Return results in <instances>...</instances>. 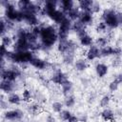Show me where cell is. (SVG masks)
I'll return each mask as SVG.
<instances>
[{
    "label": "cell",
    "mask_w": 122,
    "mask_h": 122,
    "mask_svg": "<svg viewBox=\"0 0 122 122\" xmlns=\"http://www.w3.org/2000/svg\"><path fill=\"white\" fill-rule=\"evenodd\" d=\"M41 35H42L43 44L45 46H49L50 47L51 44L54 43V41L56 39V34H55L54 29H52L51 27H48V28L42 29Z\"/></svg>",
    "instance_id": "cell-1"
},
{
    "label": "cell",
    "mask_w": 122,
    "mask_h": 122,
    "mask_svg": "<svg viewBox=\"0 0 122 122\" xmlns=\"http://www.w3.org/2000/svg\"><path fill=\"white\" fill-rule=\"evenodd\" d=\"M103 18L105 19L106 25L111 28H115L119 25L118 20H117V13H115L112 10H105V12L103 14Z\"/></svg>",
    "instance_id": "cell-2"
},
{
    "label": "cell",
    "mask_w": 122,
    "mask_h": 122,
    "mask_svg": "<svg viewBox=\"0 0 122 122\" xmlns=\"http://www.w3.org/2000/svg\"><path fill=\"white\" fill-rule=\"evenodd\" d=\"M19 74V71L17 70H9V71H6L3 72L2 76L4 78V80H9V81H12L14 80L17 75Z\"/></svg>",
    "instance_id": "cell-3"
},
{
    "label": "cell",
    "mask_w": 122,
    "mask_h": 122,
    "mask_svg": "<svg viewBox=\"0 0 122 122\" xmlns=\"http://www.w3.org/2000/svg\"><path fill=\"white\" fill-rule=\"evenodd\" d=\"M98 56H100V50L96 46H92L88 51V59L92 60Z\"/></svg>",
    "instance_id": "cell-4"
},
{
    "label": "cell",
    "mask_w": 122,
    "mask_h": 122,
    "mask_svg": "<svg viewBox=\"0 0 122 122\" xmlns=\"http://www.w3.org/2000/svg\"><path fill=\"white\" fill-rule=\"evenodd\" d=\"M6 117L8 119H10V120H15V119H19L22 117V112L18 110H15V111H10V112H8L6 113Z\"/></svg>",
    "instance_id": "cell-5"
},
{
    "label": "cell",
    "mask_w": 122,
    "mask_h": 122,
    "mask_svg": "<svg viewBox=\"0 0 122 122\" xmlns=\"http://www.w3.org/2000/svg\"><path fill=\"white\" fill-rule=\"evenodd\" d=\"M68 79H67V77H66V75L64 74V73H62V72H57L53 77H52V81L54 82V83H56V84H63L65 81H67Z\"/></svg>",
    "instance_id": "cell-6"
},
{
    "label": "cell",
    "mask_w": 122,
    "mask_h": 122,
    "mask_svg": "<svg viewBox=\"0 0 122 122\" xmlns=\"http://www.w3.org/2000/svg\"><path fill=\"white\" fill-rule=\"evenodd\" d=\"M79 4H80V8L82 10H84L87 12H91V9H92V6L93 2L92 1H86V0H84V1H81Z\"/></svg>",
    "instance_id": "cell-7"
},
{
    "label": "cell",
    "mask_w": 122,
    "mask_h": 122,
    "mask_svg": "<svg viewBox=\"0 0 122 122\" xmlns=\"http://www.w3.org/2000/svg\"><path fill=\"white\" fill-rule=\"evenodd\" d=\"M80 21L83 23V24H88L92 21V14L91 12H87V11H84L83 13L80 14Z\"/></svg>",
    "instance_id": "cell-8"
},
{
    "label": "cell",
    "mask_w": 122,
    "mask_h": 122,
    "mask_svg": "<svg viewBox=\"0 0 122 122\" xmlns=\"http://www.w3.org/2000/svg\"><path fill=\"white\" fill-rule=\"evenodd\" d=\"M30 63L34 66L35 68H38V69H43L45 66H46V63L40 59H37V58H31V60L30 61Z\"/></svg>",
    "instance_id": "cell-9"
},
{
    "label": "cell",
    "mask_w": 122,
    "mask_h": 122,
    "mask_svg": "<svg viewBox=\"0 0 122 122\" xmlns=\"http://www.w3.org/2000/svg\"><path fill=\"white\" fill-rule=\"evenodd\" d=\"M108 71V68L104 64H98L96 66V72L100 77H103Z\"/></svg>",
    "instance_id": "cell-10"
},
{
    "label": "cell",
    "mask_w": 122,
    "mask_h": 122,
    "mask_svg": "<svg viewBox=\"0 0 122 122\" xmlns=\"http://www.w3.org/2000/svg\"><path fill=\"white\" fill-rule=\"evenodd\" d=\"M80 43L83 46H90L92 43V39L86 33V34H84L83 36L80 37Z\"/></svg>",
    "instance_id": "cell-11"
},
{
    "label": "cell",
    "mask_w": 122,
    "mask_h": 122,
    "mask_svg": "<svg viewBox=\"0 0 122 122\" xmlns=\"http://www.w3.org/2000/svg\"><path fill=\"white\" fill-rule=\"evenodd\" d=\"M1 89L4 91V92H10L12 90V85L10 83V81L9 80H3L2 84H1Z\"/></svg>",
    "instance_id": "cell-12"
},
{
    "label": "cell",
    "mask_w": 122,
    "mask_h": 122,
    "mask_svg": "<svg viewBox=\"0 0 122 122\" xmlns=\"http://www.w3.org/2000/svg\"><path fill=\"white\" fill-rule=\"evenodd\" d=\"M112 51H113V48L112 47H104L100 50V55L102 56H107V55H110V54H112Z\"/></svg>",
    "instance_id": "cell-13"
},
{
    "label": "cell",
    "mask_w": 122,
    "mask_h": 122,
    "mask_svg": "<svg viewBox=\"0 0 122 122\" xmlns=\"http://www.w3.org/2000/svg\"><path fill=\"white\" fill-rule=\"evenodd\" d=\"M102 116L105 120H112L113 119V113L110 110H106L102 112Z\"/></svg>",
    "instance_id": "cell-14"
},
{
    "label": "cell",
    "mask_w": 122,
    "mask_h": 122,
    "mask_svg": "<svg viewBox=\"0 0 122 122\" xmlns=\"http://www.w3.org/2000/svg\"><path fill=\"white\" fill-rule=\"evenodd\" d=\"M9 102L11 103V104H19L20 103V97L17 94L12 93L9 97Z\"/></svg>",
    "instance_id": "cell-15"
},
{
    "label": "cell",
    "mask_w": 122,
    "mask_h": 122,
    "mask_svg": "<svg viewBox=\"0 0 122 122\" xmlns=\"http://www.w3.org/2000/svg\"><path fill=\"white\" fill-rule=\"evenodd\" d=\"M61 86H62V89H63V92H64L65 94H67L68 92H70L71 89V83L70 81H68V80L65 81Z\"/></svg>",
    "instance_id": "cell-16"
},
{
    "label": "cell",
    "mask_w": 122,
    "mask_h": 122,
    "mask_svg": "<svg viewBox=\"0 0 122 122\" xmlns=\"http://www.w3.org/2000/svg\"><path fill=\"white\" fill-rule=\"evenodd\" d=\"M72 2L71 1H62V5H63V9L65 10H68V12L70 11V10H71L73 8H72Z\"/></svg>",
    "instance_id": "cell-17"
},
{
    "label": "cell",
    "mask_w": 122,
    "mask_h": 122,
    "mask_svg": "<svg viewBox=\"0 0 122 122\" xmlns=\"http://www.w3.org/2000/svg\"><path fill=\"white\" fill-rule=\"evenodd\" d=\"M68 14H69V16H70L71 19H76V18L80 17V14H81V13H79L77 10L72 9L71 10H70V11L68 12Z\"/></svg>",
    "instance_id": "cell-18"
},
{
    "label": "cell",
    "mask_w": 122,
    "mask_h": 122,
    "mask_svg": "<svg viewBox=\"0 0 122 122\" xmlns=\"http://www.w3.org/2000/svg\"><path fill=\"white\" fill-rule=\"evenodd\" d=\"M75 67H76V69H77L78 71H83V70L86 69L87 65H86V62H85V61L79 60V61H77V62L75 63Z\"/></svg>",
    "instance_id": "cell-19"
},
{
    "label": "cell",
    "mask_w": 122,
    "mask_h": 122,
    "mask_svg": "<svg viewBox=\"0 0 122 122\" xmlns=\"http://www.w3.org/2000/svg\"><path fill=\"white\" fill-rule=\"evenodd\" d=\"M71 116V112H68V111H62V112H60V117H61L63 120H65V121H68Z\"/></svg>",
    "instance_id": "cell-20"
},
{
    "label": "cell",
    "mask_w": 122,
    "mask_h": 122,
    "mask_svg": "<svg viewBox=\"0 0 122 122\" xmlns=\"http://www.w3.org/2000/svg\"><path fill=\"white\" fill-rule=\"evenodd\" d=\"M52 109L56 112H60L62 111V104L60 102H55L52 104Z\"/></svg>",
    "instance_id": "cell-21"
},
{
    "label": "cell",
    "mask_w": 122,
    "mask_h": 122,
    "mask_svg": "<svg viewBox=\"0 0 122 122\" xmlns=\"http://www.w3.org/2000/svg\"><path fill=\"white\" fill-rule=\"evenodd\" d=\"M65 104L67 107H71L73 104H74V98L73 96H68L66 101H65Z\"/></svg>",
    "instance_id": "cell-22"
},
{
    "label": "cell",
    "mask_w": 122,
    "mask_h": 122,
    "mask_svg": "<svg viewBox=\"0 0 122 122\" xmlns=\"http://www.w3.org/2000/svg\"><path fill=\"white\" fill-rule=\"evenodd\" d=\"M106 43H107V41H106L105 38H99V39H97V44L100 47H102V48L106 47Z\"/></svg>",
    "instance_id": "cell-23"
},
{
    "label": "cell",
    "mask_w": 122,
    "mask_h": 122,
    "mask_svg": "<svg viewBox=\"0 0 122 122\" xmlns=\"http://www.w3.org/2000/svg\"><path fill=\"white\" fill-rule=\"evenodd\" d=\"M109 96H104L103 97V99L101 100V102H100V105L102 106V107H106L107 105H108V103H109Z\"/></svg>",
    "instance_id": "cell-24"
},
{
    "label": "cell",
    "mask_w": 122,
    "mask_h": 122,
    "mask_svg": "<svg viewBox=\"0 0 122 122\" xmlns=\"http://www.w3.org/2000/svg\"><path fill=\"white\" fill-rule=\"evenodd\" d=\"M117 87H118V83L116 81H113V82H112L110 84V90L112 91V92H114L115 90H117Z\"/></svg>",
    "instance_id": "cell-25"
},
{
    "label": "cell",
    "mask_w": 122,
    "mask_h": 122,
    "mask_svg": "<svg viewBox=\"0 0 122 122\" xmlns=\"http://www.w3.org/2000/svg\"><path fill=\"white\" fill-rule=\"evenodd\" d=\"M98 30H99L100 31H104V30H107V25H106V23H105V22L100 23V24L98 25Z\"/></svg>",
    "instance_id": "cell-26"
},
{
    "label": "cell",
    "mask_w": 122,
    "mask_h": 122,
    "mask_svg": "<svg viewBox=\"0 0 122 122\" xmlns=\"http://www.w3.org/2000/svg\"><path fill=\"white\" fill-rule=\"evenodd\" d=\"M23 98H24L25 100L30 99V92L29 91H25V92H23Z\"/></svg>",
    "instance_id": "cell-27"
},
{
    "label": "cell",
    "mask_w": 122,
    "mask_h": 122,
    "mask_svg": "<svg viewBox=\"0 0 122 122\" xmlns=\"http://www.w3.org/2000/svg\"><path fill=\"white\" fill-rule=\"evenodd\" d=\"M78 121H79L78 117H76V116H74V115H71V116L69 118V120H68V122H78Z\"/></svg>",
    "instance_id": "cell-28"
},
{
    "label": "cell",
    "mask_w": 122,
    "mask_h": 122,
    "mask_svg": "<svg viewBox=\"0 0 122 122\" xmlns=\"http://www.w3.org/2000/svg\"><path fill=\"white\" fill-rule=\"evenodd\" d=\"M10 43V39L9 37H5L3 38V46H6V45H9Z\"/></svg>",
    "instance_id": "cell-29"
},
{
    "label": "cell",
    "mask_w": 122,
    "mask_h": 122,
    "mask_svg": "<svg viewBox=\"0 0 122 122\" xmlns=\"http://www.w3.org/2000/svg\"><path fill=\"white\" fill-rule=\"evenodd\" d=\"M47 122H55V119L53 118V116L49 115V116L47 117Z\"/></svg>",
    "instance_id": "cell-30"
},
{
    "label": "cell",
    "mask_w": 122,
    "mask_h": 122,
    "mask_svg": "<svg viewBox=\"0 0 122 122\" xmlns=\"http://www.w3.org/2000/svg\"><path fill=\"white\" fill-rule=\"evenodd\" d=\"M117 20L119 24H122V13H117Z\"/></svg>",
    "instance_id": "cell-31"
},
{
    "label": "cell",
    "mask_w": 122,
    "mask_h": 122,
    "mask_svg": "<svg viewBox=\"0 0 122 122\" xmlns=\"http://www.w3.org/2000/svg\"><path fill=\"white\" fill-rule=\"evenodd\" d=\"M115 81H116L118 84H119V83H121V82H122V74H119V75L117 76V78L115 79Z\"/></svg>",
    "instance_id": "cell-32"
},
{
    "label": "cell",
    "mask_w": 122,
    "mask_h": 122,
    "mask_svg": "<svg viewBox=\"0 0 122 122\" xmlns=\"http://www.w3.org/2000/svg\"><path fill=\"white\" fill-rule=\"evenodd\" d=\"M119 63H120V61H119V58H117V59H115V62H114V61L112 62V65L116 67V66H118V65H119Z\"/></svg>",
    "instance_id": "cell-33"
},
{
    "label": "cell",
    "mask_w": 122,
    "mask_h": 122,
    "mask_svg": "<svg viewBox=\"0 0 122 122\" xmlns=\"http://www.w3.org/2000/svg\"><path fill=\"white\" fill-rule=\"evenodd\" d=\"M78 119H79V121H86V120H87V117H86V116H81V117H79Z\"/></svg>",
    "instance_id": "cell-34"
}]
</instances>
